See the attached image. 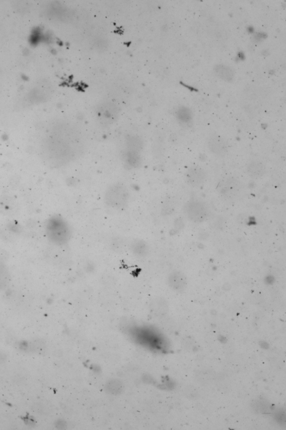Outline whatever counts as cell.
Wrapping results in <instances>:
<instances>
[{"mask_svg":"<svg viewBox=\"0 0 286 430\" xmlns=\"http://www.w3.org/2000/svg\"><path fill=\"white\" fill-rule=\"evenodd\" d=\"M47 234L49 239L57 245H64L70 241L71 230L68 224L61 218L51 219L48 224Z\"/></svg>","mask_w":286,"mask_h":430,"instance_id":"1","label":"cell"},{"mask_svg":"<svg viewBox=\"0 0 286 430\" xmlns=\"http://www.w3.org/2000/svg\"><path fill=\"white\" fill-rule=\"evenodd\" d=\"M207 147L213 154L220 157L226 155L228 150L226 141L218 135H212L208 138Z\"/></svg>","mask_w":286,"mask_h":430,"instance_id":"6","label":"cell"},{"mask_svg":"<svg viewBox=\"0 0 286 430\" xmlns=\"http://www.w3.org/2000/svg\"><path fill=\"white\" fill-rule=\"evenodd\" d=\"M5 359H6V356L3 353L0 352V363L4 362Z\"/></svg>","mask_w":286,"mask_h":430,"instance_id":"14","label":"cell"},{"mask_svg":"<svg viewBox=\"0 0 286 430\" xmlns=\"http://www.w3.org/2000/svg\"><path fill=\"white\" fill-rule=\"evenodd\" d=\"M168 284L173 290L182 291L186 288L187 278L185 275L180 271H173L168 276Z\"/></svg>","mask_w":286,"mask_h":430,"instance_id":"7","label":"cell"},{"mask_svg":"<svg viewBox=\"0 0 286 430\" xmlns=\"http://www.w3.org/2000/svg\"><path fill=\"white\" fill-rule=\"evenodd\" d=\"M130 249L132 254L138 257H145L149 253L148 244L141 239H135L131 242Z\"/></svg>","mask_w":286,"mask_h":430,"instance_id":"9","label":"cell"},{"mask_svg":"<svg viewBox=\"0 0 286 430\" xmlns=\"http://www.w3.org/2000/svg\"><path fill=\"white\" fill-rule=\"evenodd\" d=\"M216 73L223 80L229 81L232 80L233 78V71L226 66H219L217 68Z\"/></svg>","mask_w":286,"mask_h":430,"instance_id":"12","label":"cell"},{"mask_svg":"<svg viewBox=\"0 0 286 430\" xmlns=\"http://www.w3.org/2000/svg\"><path fill=\"white\" fill-rule=\"evenodd\" d=\"M128 192L124 186L116 184L111 187L106 193V202L112 208H124L128 201Z\"/></svg>","mask_w":286,"mask_h":430,"instance_id":"2","label":"cell"},{"mask_svg":"<svg viewBox=\"0 0 286 430\" xmlns=\"http://www.w3.org/2000/svg\"><path fill=\"white\" fill-rule=\"evenodd\" d=\"M185 212L187 218L195 223H201L205 220L208 211L205 204L200 201H192L186 204Z\"/></svg>","mask_w":286,"mask_h":430,"instance_id":"3","label":"cell"},{"mask_svg":"<svg viewBox=\"0 0 286 430\" xmlns=\"http://www.w3.org/2000/svg\"><path fill=\"white\" fill-rule=\"evenodd\" d=\"M241 184L233 177L224 178L219 182L218 191L224 198H236L241 191Z\"/></svg>","mask_w":286,"mask_h":430,"instance_id":"4","label":"cell"},{"mask_svg":"<svg viewBox=\"0 0 286 430\" xmlns=\"http://www.w3.org/2000/svg\"><path fill=\"white\" fill-rule=\"evenodd\" d=\"M17 207L18 206L14 201H2L0 203V211L9 216V215H13L17 212L18 211Z\"/></svg>","mask_w":286,"mask_h":430,"instance_id":"10","label":"cell"},{"mask_svg":"<svg viewBox=\"0 0 286 430\" xmlns=\"http://www.w3.org/2000/svg\"><path fill=\"white\" fill-rule=\"evenodd\" d=\"M178 117L182 122H188L191 119V112H189L186 107H181V109L178 112Z\"/></svg>","mask_w":286,"mask_h":430,"instance_id":"13","label":"cell"},{"mask_svg":"<svg viewBox=\"0 0 286 430\" xmlns=\"http://www.w3.org/2000/svg\"><path fill=\"white\" fill-rule=\"evenodd\" d=\"M10 274L8 268L0 263V290H3L10 282Z\"/></svg>","mask_w":286,"mask_h":430,"instance_id":"11","label":"cell"},{"mask_svg":"<svg viewBox=\"0 0 286 430\" xmlns=\"http://www.w3.org/2000/svg\"><path fill=\"white\" fill-rule=\"evenodd\" d=\"M266 172L264 164L259 160L250 162L247 167L248 175L253 178L258 179L262 177Z\"/></svg>","mask_w":286,"mask_h":430,"instance_id":"8","label":"cell"},{"mask_svg":"<svg viewBox=\"0 0 286 430\" xmlns=\"http://www.w3.org/2000/svg\"><path fill=\"white\" fill-rule=\"evenodd\" d=\"M206 173L200 167H192L186 174V181L188 185L193 187H200L206 180Z\"/></svg>","mask_w":286,"mask_h":430,"instance_id":"5","label":"cell"}]
</instances>
